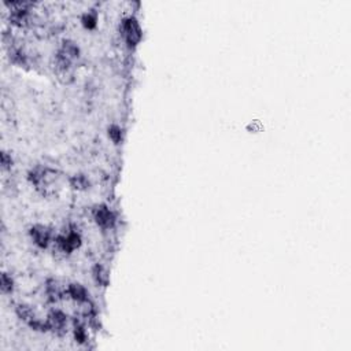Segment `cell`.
<instances>
[{"mask_svg":"<svg viewBox=\"0 0 351 351\" xmlns=\"http://www.w3.org/2000/svg\"><path fill=\"white\" fill-rule=\"evenodd\" d=\"M95 277H96V281L99 283V284H107V280H108V277H107L106 272L103 270V268L102 266H96L95 268Z\"/></svg>","mask_w":351,"mask_h":351,"instance_id":"7c38bea8","label":"cell"},{"mask_svg":"<svg viewBox=\"0 0 351 351\" xmlns=\"http://www.w3.org/2000/svg\"><path fill=\"white\" fill-rule=\"evenodd\" d=\"M10 165H11V158H8V155L6 153H3L1 154V166H3V169H7Z\"/></svg>","mask_w":351,"mask_h":351,"instance_id":"e0dca14e","label":"cell"},{"mask_svg":"<svg viewBox=\"0 0 351 351\" xmlns=\"http://www.w3.org/2000/svg\"><path fill=\"white\" fill-rule=\"evenodd\" d=\"M74 335H76V339L79 340L80 343H82L85 340V332H84V328L81 326L80 324L76 323V329H74Z\"/></svg>","mask_w":351,"mask_h":351,"instance_id":"9a60e30c","label":"cell"},{"mask_svg":"<svg viewBox=\"0 0 351 351\" xmlns=\"http://www.w3.org/2000/svg\"><path fill=\"white\" fill-rule=\"evenodd\" d=\"M66 316L63 314L62 312H59V310H55V312H53L50 316H48V318H47V321H48V328L51 329V331H54L55 333H58V335H62L63 332L66 331Z\"/></svg>","mask_w":351,"mask_h":351,"instance_id":"ba28073f","label":"cell"},{"mask_svg":"<svg viewBox=\"0 0 351 351\" xmlns=\"http://www.w3.org/2000/svg\"><path fill=\"white\" fill-rule=\"evenodd\" d=\"M80 50L77 44L70 40H65L58 53L54 56V72L56 77L63 84H69L73 81L74 77V60L79 58Z\"/></svg>","mask_w":351,"mask_h":351,"instance_id":"6da1fadb","label":"cell"},{"mask_svg":"<svg viewBox=\"0 0 351 351\" xmlns=\"http://www.w3.org/2000/svg\"><path fill=\"white\" fill-rule=\"evenodd\" d=\"M29 180L46 196L55 195L56 189L59 188L58 172L50 167H36L29 173Z\"/></svg>","mask_w":351,"mask_h":351,"instance_id":"7a4b0ae2","label":"cell"},{"mask_svg":"<svg viewBox=\"0 0 351 351\" xmlns=\"http://www.w3.org/2000/svg\"><path fill=\"white\" fill-rule=\"evenodd\" d=\"M108 135H110V137H111L115 143L119 141V139H121V132H119V129L117 126H111V128L108 129Z\"/></svg>","mask_w":351,"mask_h":351,"instance_id":"2e32d148","label":"cell"},{"mask_svg":"<svg viewBox=\"0 0 351 351\" xmlns=\"http://www.w3.org/2000/svg\"><path fill=\"white\" fill-rule=\"evenodd\" d=\"M30 236L39 247L46 248L51 242V231L44 225H33L30 228Z\"/></svg>","mask_w":351,"mask_h":351,"instance_id":"52a82bcc","label":"cell"},{"mask_svg":"<svg viewBox=\"0 0 351 351\" xmlns=\"http://www.w3.org/2000/svg\"><path fill=\"white\" fill-rule=\"evenodd\" d=\"M67 295H70L79 303H84L88 300V292L85 288L81 284H76V283L67 285Z\"/></svg>","mask_w":351,"mask_h":351,"instance_id":"9c48e42d","label":"cell"},{"mask_svg":"<svg viewBox=\"0 0 351 351\" xmlns=\"http://www.w3.org/2000/svg\"><path fill=\"white\" fill-rule=\"evenodd\" d=\"M93 217H95L96 224L102 226V228H105V229L111 228V226L114 225V221H115L114 214L110 212V209L103 205L98 206V207L93 210Z\"/></svg>","mask_w":351,"mask_h":351,"instance_id":"8992f818","label":"cell"},{"mask_svg":"<svg viewBox=\"0 0 351 351\" xmlns=\"http://www.w3.org/2000/svg\"><path fill=\"white\" fill-rule=\"evenodd\" d=\"M72 184H73L74 188H80V189H82V188H86L88 187V180L84 177V176H74L73 179H72Z\"/></svg>","mask_w":351,"mask_h":351,"instance_id":"4fadbf2b","label":"cell"},{"mask_svg":"<svg viewBox=\"0 0 351 351\" xmlns=\"http://www.w3.org/2000/svg\"><path fill=\"white\" fill-rule=\"evenodd\" d=\"M47 294H48V297H50V299H51L53 302H56V300H59V299L62 298L63 290H62L59 283L53 278V280H50V281L47 283Z\"/></svg>","mask_w":351,"mask_h":351,"instance_id":"30bf717a","label":"cell"},{"mask_svg":"<svg viewBox=\"0 0 351 351\" xmlns=\"http://www.w3.org/2000/svg\"><path fill=\"white\" fill-rule=\"evenodd\" d=\"M122 32L125 34L126 41L131 46L137 44L139 40L141 39V30H140L137 21L135 20V18H126V20H124V22H122Z\"/></svg>","mask_w":351,"mask_h":351,"instance_id":"5b68a950","label":"cell"},{"mask_svg":"<svg viewBox=\"0 0 351 351\" xmlns=\"http://www.w3.org/2000/svg\"><path fill=\"white\" fill-rule=\"evenodd\" d=\"M81 244V238L77 231H67L62 233L54 242V254L60 257H67Z\"/></svg>","mask_w":351,"mask_h":351,"instance_id":"3957f363","label":"cell"},{"mask_svg":"<svg viewBox=\"0 0 351 351\" xmlns=\"http://www.w3.org/2000/svg\"><path fill=\"white\" fill-rule=\"evenodd\" d=\"M82 22L86 27H93L96 25V14L95 13H86L82 17Z\"/></svg>","mask_w":351,"mask_h":351,"instance_id":"5bb4252c","label":"cell"},{"mask_svg":"<svg viewBox=\"0 0 351 351\" xmlns=\"http://www.w3.org/2000/svg\"><path fill=\"white\" fill-rule=\"evenodd\" d=\"M1 291L3 292L13 291V280H11V277H10L7 273H3V274H1Z\"/></svg>","mask_w":351,"mask_h":351,"instance_id":"8fae6325","label":"cell"},{"mask_svg":"<svg viewBox=\"0 0 351 351\" xmlns=\"http://www.w3.org/2000/svg\"><path fill=\"white\" fill-rule=\"evenodd\" d=\"M17 313H18L21 320H24L29 326H32L36 331H50L48 321L40 320V318L36 316V313H34V310L30 306L20 305L17 307Z\"/></svg>","mask_w":351,"mask_h":351,"instance_id":"277c9868","label":"cell"}]
</instances>
